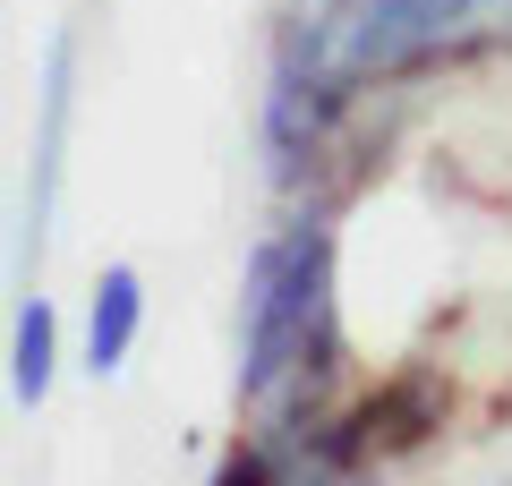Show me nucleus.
Returning a JSON list of instances; mask_svg holds the SVG:
<instances>
[{"label": "nucleus", "mask_w": 512, "mask_h": 486, "mask_svg": "<svg viewBox=\"0 0 512 486\" xmlns=\"http://www.w3.org/2000/svg\"><path fill=\"white\" fill-rule=\"evenodd\" d=\"M487 35H512V0H325L299 43L325 60L342 86L384 69H419V60L470 52Z\"/></svg>", "instance_id": "f257e3e1"}, {"label": "nucleus", "mask_w": 512, "mask_h": 486, "mask_svg": "<svg viewBox=\"0 0 512 486\" xmlns=\"http://www.w3.org/2000/svg\"><path fill=\"white\" fill-rule=\"evenodd\" d=\"M325 324V222H299L248 265V384L265 393L274 376L316 359Z\"/></svg>", "instance_id": "f03ea898"}, {"label": "nucleus", "mask_w": 512, "mask_h": 486, "mask_svg": "<svg viewBox=\"0 0 512 486\" xmlns=\"http://www.w3.org/2000/svg\"><path fill=\"white\" fill-rule=\"evenodd\" d=\"M69 120H77V26H60L43 52V94H35V171H26V239H43L60 188V154H69Z\"/></svg>", "instance_id": "7ed1b4c3"}, {"label": "nucleus", "mask_w": 512, "mask_h": 486, "mask_svg": "<svg viewBox=\"0 0 512 486\" xmlns=\"http://www.w3.org/2000/svg\"><path fill=\"white\" fill-rule=\"evenodd\" d=\"M137 324H146V282H137V265H111L103 282H94V316H86V359H94V376H120Z\"/></svg>", "instance_id": "20e7f679"}, {"label": "nucleus", "mask_w": 512, "mask_h": 486, "mask_svg": "<svg viewBox=\"0 0 512 486\" xmlns=\"http://www.w3.org/2000/svg\"><path fill=\"white\" fill-rule=\"evenodd\" d=\"M9 393H18V401L52 393V299H26L18 307V333H9Z\"/></svg>", "instance_id": "39448f33"}]
</instances>
